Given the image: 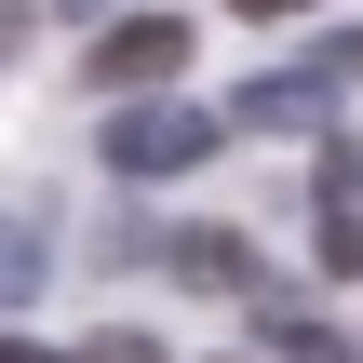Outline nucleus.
I'll return each mask as SVG.
<instances>
[{
  "label": "nucleus",
  "instance_id": "f257e3e1",
  "mask_svg": "<svg viewBox=\"0 0 363 363\" xmlns=\"http://www.w3.org/2000/svg\"><path fill=\"white\" fill-rule=\"evenodd\" d=\"M216 135H229V108H121L108 175H189V162H216Z\"/></svg>",
  "mask_w": 363,
  "mask_h": 363
},
{
  "label": "nucleus",
  "instance_id": "f03ea898",
  "mask_svg": "<svg viewBox=\"0 0 363 363\" xmlns=\"http://www.w3.org/2000/svg\"><path fill=\"white\" fill-rule=\"evenodd\" d=\"M310 202H323V229H310V256L350 283L363 269V135H323V162H310Z\"/></svg>",
  "mask_w": 363,
  "mask_h": 363
},
{
  "label": "nucleus",
  "instance_id": "7ed1b4c3",
  "mask_svg": "<svg viewBox=\"0 0 363 363\" xmlns=\"http://www.w3.org/2000/svg\"><path fill=\"white\" fill-rule=\"evenodd\" d=\"M175 67H189V27H175V13H135V27L94 40V94H148V81H175Z\"/></svg>",
  "mask_w": 363,
  "mask_h": 363
},
{
  "label": "nucleus",
  "instance_id": "20e7f679",
  "mask_svg": "<svg viewBox=\"0 0 363 363\" xmlns=\"http://www.w3.org/2000/svg\"><path fill=\"white\" fill-rule=\"evenodd\" d=\"M323 94H337V81L283 67V81H242V94H229V121H256V135H323Z\"/></svg>",
  "mask_w": 363,
  "mask_h": 363
},
{
  "label": "nucleus",
  "instance_id": "39448f33",
  "mask_svg": "<svg viewBox=\"0 0 363 363\" xmlns=\"http://www.w3.org/2000/svg\"><path fill=\"white\" fill-rule=\"evenodd\" d=\"M40 269H54L40 216H0V310H27V296H40Z\"/></svg>",
  "mask_w": 363,
  "mask_h": 363
},
{
  "label": "nucleus",
  "instance_id": "423d86ee",
  "mask_svg": "<svg viewBox=\"0 0 363 363\" xmlns=\"http://www.w3.org/2000/svg\"><path fill=\"white\" fill-rule=\"evenodd\" d=\"M242 269H256V256H242L229 229H189V242H175V283H242Z\"/></svg>",
  "mask_w": 363,
  "mask_h": 363
},
{
  "label": "nucleus",
  "instance_id": "0eeeda50",
  "mask_svg": "<svg viewBox=\"0 0 363 363\" xmlns=\"http://www.w3.org/2000/svg\"><path fill=\"white\" fill-rule=\"evenodd\" d=\"M229 13H256V27H283V13H310V0H229Z\"/></svg>",
  "mask_w": 363,
  "mask_h": 363
},
{
  "label": "nucleus",
  "instance_id": "6e6552de",
  "mask_svg": "<svg viewBox=\"0 0 363 363\" xmlns=\"http://www.w3.org/2000/svg\"><path fill=\"white\" fill-rule=\"evenodd\" d=\"M0 363H54V350H27V337H0Z\"/></svg>",
  "mask_w": 363,
  "mask_h": 363
}]
</instances>
